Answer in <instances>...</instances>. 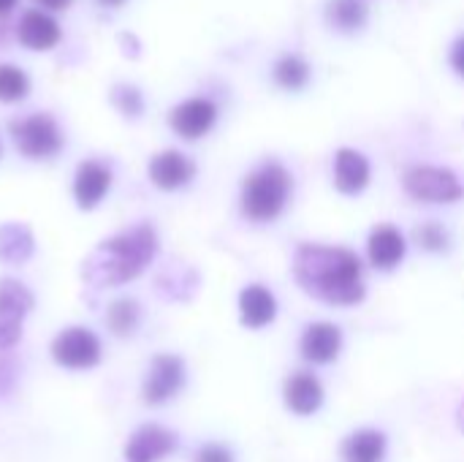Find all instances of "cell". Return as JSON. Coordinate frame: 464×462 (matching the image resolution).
Instances as JSON below:
<instances>
[{
  "mask_svg": "<svg viewBox=\"0 0 464 462\" xmlns=\"http://www.w3.org/2000/svg\"><path fill=\"white\" fill-rule=\"evenodd\" d=\"M215 120H218V106L207 98H190L169 114L171 128L182 139H201L204 133H209Z\"/></svg>",
  "mask_w": 464,
  "mask_h": 462,
  "instance_id": "obj_10",
  "label": "cell"
},
{
  "mask_svg": "<svg viewBox=\"0 0 464 462\" xmlns=\"http://www.w3.org/2000/svg\"><path fill=\"white\" fill-rule=\"evenodd\" d=\"M16 38L27 46V49H52L60 44L63 33H60V25L49 16V14H41L35 8L24 11L19 16V25H16Z\"/></svg>",
  "mask_w": 464,
  "mask_h": 462,
  "instance_id": "obj_14",
  "label": "cell"
},
{
  "mask_svg": "<svg viewBox=\"0 0 464 462\" xmlns=\"http://www.w3.org/2000/svg\"><path fill=\"white\" fill-rule=\"evenodd\" d=\"M324 403V387L313 373H296L285 381V406L299 414L310 417L321 408Z\"/></svg>",
  "mask_w": 464,
  "mask_h": 462,
  "instance_id": "obj_16",
  "label": "cell"
},
{
  "mask_svg": "<svg viewBox=\"0 0 464 462\" xmlns=\"http://www.w3.org/2000/svg\"><path fill=\"white\" fill-rule=\"evenodd\" d=\"M294 278L307 294L329 305L351 308L364 300L362 261L348 248L302 245L294 256Z\"/></svg>",
  "mask_w": 464,
  "mask_h": 462,
  "instance_id": "obj_1",
  "label": "cell"
},
{
  "mask_svg": "<svg viewBox=\"0 0 464 462\" xmlns=\"http://www.w3.org/2000/svg\"><path fill=\"white\" fill-rule=\"evenodd\" d=\"M111 188V169L101 161H82L73 177V196L82 210H92Z\"/></svg>",
  "mask_w": 464,
  "mask_h": 462,
  "instance_id": "obj_11",
  "label": "cell"
},
{
  "mask_svg": "<svg viewBox=\"0 0 464 462\" xmlns=\"http://www.w3.org/2000/svg\"><path fill=\"white\" fill-rule=\"evenodd\" d=\"M35 3L44 5V8H49V11H63V8L71 5V0H35Z\"/></svg>",
  "mask_w": 464,
  "mask_h": 462,
  "instance_id": "obj_30",
  "label": "cell"
},
{
  "mask_svg": "<svg viewBox=\"0 0 464 462\" xmlns=\"http://www.w3.org/2000/svg\"><path fill=\"white\" fill-rule=\"evenodd\" d=\"M33 310V294L24 283L3 278L0 280V351H8L22 338V324Z\"/></svg>",
  "mask_w": 464,
  "mask_h": 462,
  "instance_id": "obj_6",
  "label": "cell"
},
{
  "mask_svg": "<svg viewBox=\"0 0 464 462\" xmlns=\"http://www.w3.org/2000/svg\"><path fill=\"white\" fill-rule=\"evenodd\" d=\"M405 191L416 202L427 204H451L464 196L462 182L454 172L440 166H413L405 174Z\"/></svg>",
  "mask_w": 464,
  "mask_h": 462,
  "instance_id": "obj_5",
  "label": "cell"
},
{
  "mask_svg": "<svg viewBox=\"0 0 464 462\" xmlns=\"http://www.w3.org/2000/svg\"><path fill=\"white\" fill-rule=\"evenodd\" d=\"M386 455V436L378 430H359L345 438L343 460L345 462H381Z\"/></svg>",
  "mask_w": 464,
  "mask_h": 462,
  "instance_id": "obj_19",
  "label": "cell"
},
{
  "mask_svg": "<svg viewBox=\"0 0 464 462\" xmlns=\"http://www.w3.org/2000/svg\"><path fill=\"white\" fill-rule=\"evenodd\" d=\"M33 256V234L22 223L0 226V261L3 264H24Z\"/></svg>",
  "mask_w": 464,
  "mask_h": 462,
  "instance_id": "obj_20",
  "label": "cell"
},
{
  "mask_svg": "<svg viewBox=\"0 0 464 462\" xmlns=\"http://www.w3.org/2000/svg\"><path fill=\"white\" fill-rule=\"evenodd\" d=\"M275 79H277L283 87H288V90H299V87L307 84L310 68H307V63H304L302 57L285 54V57L275 65Z\"/></svg>",
  "mask_w": 464,
  "mask_h": 462,
  "instance_id": "obj_22",
  "label": "cell"
},
{
  "mask_svg": "<svg viewBox=\"0 0 464 462\" xmlns=\"http://www.w3.org/2000/svg\"><path fill=\"white\" fill-rule=\"evenodd\" d=\"M101 5H106V8H117V5H122L125 0H98Z\"/></svg>",
  "mask_w": 464,
  "mask_h": 462,
  "instance_id": "obj_32",
  "label": "cell"
},
{
  "mask_svg": "<svg viewBox=\"0 0 464 462\" xmlns=\"http://www.w3.org/2000/svg\"><path fill=\"white\" fill-rule=\"evenodd\" d=\"M329 14H332V22L340 25L343 30H353L364 22V8L356 0H334L329 5Z\"/></svg>",
  "mask_w": 464,
  "mask_h": 462,
  "instance_id": "obj_24",
  "label": "cell"
},
{
  "mask_svg": "<svg viewBox=\"0 0 464 462\" xmlns=\"http://www.w3.org/2000/svg\"><path fill=\"white\" fill-rule=\"evenodd\" d=\"M196 462H234V457H231V452H228L226 447H220V444H207V447L198 449Z\"/></svg>",
  "mask_w": 464,
  "mask_h": 462,
  "instance_id": "obj_27",
  "label": "cell"
},
{
  "mask_svg": "<svg viewBox=\"0 0 464 462\" xmlns=\"http://www.w3.org/2000/svg\"><path fill=\"white\" fill-rule=\"evenodd\" d=\"M294 180L285 166L277 161L261 163L256 172L247 174L242 185V215L253 223L277 221L291 199Z\"/></svg>",
  "mask_w": 464,
  "mask_h": 462,
  "instance_id": "obj_3",
  "label": "cell"
},
{
  "mask_svg": "<svg viewBox=\"0 0 464 462\" xmlns=\"http://www.w3.org/2000/svg\"><path fill=\"white\" fill-rule=\"evenodd\" d=\"M451 63H454V68L459 71L464 76V38H459L457 44H454V52H451Z\"/></svg>",
  "mask_w": 464,
  "mask_h": 462,
  "instance_id": "obj_28",
  "label": "cell"
},
{
  "mask_svg": "<svg viewBox=\"0 0 464 462\" xmlns=\"http://www.w3.org/2000/svg\"><path fill=\"white\" fill-rule=\"evenodd\" d=\"M14 381V373H11V365L5 359H0V392H5Z\"/></svg>",
  "mask_w": 464,
  "mask_h": 462,
  "instance_id": "obj_29",
  "label": "cell"
},
{
  "mask_svg": "<svg viewBox=\"0 0 464 462\" xmlns=\"http://www.w3.org/2000/svg\"><path fill=\"white\" fill-rule=\"evenodd\" d=\"M111 101H114V106H117L125 117H139L141 109H144L141 93H139L133 84H117V87L111 90Z\"/></svg>",
  "mask_w": 464,
  "mask_h": 462,
  "instance_id": "obj_25",
  "label": "cell"
},
{
  "mask_svg": "<svg viewBox=\"0 0 464 462\" xmlns=\"http://www.w3.org/2000/svg\"><path fill=\"white\" fill-rule=\"evenodd\" d=\"M177 449V436L160 425H144L139 428L128 447H125V460L128 462H158Z\"/></svg>",
  "mask_w": 464,
  "mask_h": 462,
  "instance_id": "obj_9",
  "label": "cell"
},
{
  "mask_svg": "<svg viewBox=\"0 0 464 462\" xmlns=\"http://www.w3.org/2000/svg\"><path fill=\"white\" fill-rule=\"evenodd\" d=\"M459 428H462V430H464V406H462V408H459Z\"/></svg>",
  "mask_w": 464,
  "mask_h": 462,
  "instance_id": "obj_33",
  "label": "cell"
},
{
  "mask_svg": "<svg viewBox=\"0 0 464 462\" xmlns=\"http://www.w3.org/2000/svg\"><path fill=\"white\" fill-rule=\"evenodd\" d=\"M302 357L307 362H315V365H329L340 357V349H343V332L340 327L334 324H326V321H318V324H310L302 335Z\"/></svg>",
  "mask_w": 464,
  "mask_h": 462,
  "instance_id": "obj_13",
  "label": "cell"
},
{
  "mask_svg": "<svg viewBox=\"0 0 464 462\" xmlns=\"http://www.w3.org/2000/svg\"><path fill=\"white\" fill-rule=\"evenodd\" d=\"M139 319H141V310H139V302L136 300H114L106 310V327L111 329V335L117 338H128L136 332L139 327Z\"/></svg>",
  "mask_w": 464,
  "mask_h": 462,
  "instance_id": "obj_21",
  "label": "cell"
},
{
  "mask_svg": "<svg viewBox=\"0 0 464 462\" xmlns=\"http://www.w3.org/2000/svg\"><path fill=\"white\" fill-rule=\"evenodd\" d=\"M367 251L378 270H394L405 259V237L394 226H378L370 234Z\"/></svg>",
  "mask_w": 464,
  "mask_h": 462,
  "instance_id": "obj_18",
  "label": "cell"
},
{
  "mask_svg": "<svg viewBox=\"0 0 464 462\" xmlns=\"http://www.w3.org/2000/svg\"><path fill=\"white\" fill-rule=\"evenodd\" d=\"M30 93V79L16 65H0V101L14 103Z\"/></svg>",
  "mask_w": 464,
  "mask_h": 462,
  "instance_id": "obj_23",
  "label": "cell"
},
{
  "mask_svg": "<svg viewBox=\"0 0 464 462\" xmlns=\"http://www.w3.org/2000/svg\"><path fill=\"white\" fill-rule=\"evenodd\" d=\"M8 131H11L16 150L33 161L52 158L63 147V133L52 114H30L22 120H11Z\"/></svg>",
  "mask_w": 464,
  "mask_h": 462,
  "instance_id": "obj_4",
  "label": "cell"
},
{
  "mask_svg": "<svg viewBox=\"0 0 464 462\" xmlns=\"http://www.w3.org/2000/svg\"><path fill=\"white\" fill-rule=\"evenodd\" d=\"M416 242H419L424 251L438 253V251H446V248H449V231H446L440 223L430 221V223H421V226L416 229Z\"/></svg>",
  "mask_w": 464,
  "mask_h": 462,
  "instance_id": "obj_26",
  "label": "cell"
},
{
  "mask_svg": "<svg viewBox=\"0 0 464 462\" xmlns=\"http://www.w3.org/2000/svg\"><path fill=\"white\" fill-rule=\"evenodd\" d=\"M239 316L247 329H264L277 316V300L264 286H247L239 294Z\"/></svg>",
  "mask_w": 464,
  "mask_h": 462,
  "instance_id": "obj_15",
  "label": "cell"
},
{
  "mask_svg": "<svg viewBox=\"0 0 464 462\" xmlns=\"http://www.w3.org/2000/svg\"><path fill=\"white\" fill-rule=\"evenodd\" d=\"M52 359L65 370H90L101 362V340L84 327H68L54 338Z\"/></svg>",
  "mask_w": 464,
  "mask_h": 462,
  "instance_id": "obj_7",
  "label": "cell"
},
{
  "mask_svg": "<svg viewBox=\"0 0 464 462\" xmlns=\"http://www.w3.org/2000/svg\"><path fill=\"white\" fill-rule=\"evenodd\" d=\"M158 253V234L150 223H139L125 229L109 240H103L84 261L82 275L87 283L98 289L122 286L139 278Z\"/></svg>",
  "mask_w": 464,
  "mask_h": 462,
  "instance_id": "obj_2",
  "label": "cell"
},
{
  "mask_svg": "<svg viewBox=\"0 0 464 462\" xmlns=\"http://www.w3.org/2000/svg\"><path fill=\"white\" fill-rule=\"evenodd\" d=\"M16 8V0H0V16H8Z\"/></svg>",
  "mask_w": 464,
  "mask_h": 462,
  "instance_id": "obj_31",
  "label": "cell"
},
{
  "mask_svg": "<svg viewBox=\"0 0 464 462\" xmlns=\"http://www.w3.org/2000/svg\"><path fill=\"white\" fill-rule=\"evenodd\" d=\"M185 384V365L179 357L171 354H160L152 359L147 378H144V403L147 406H163L166 400H171Z\"/></svg>",
  "mask_w": 464,
  "mask_h": 462,
  "instance_id": "obj_8",
  "label": "cell"
},
{
  "mask_svg": "<svg viewBox=\"0 0 464 462\" xmlns=\"http://www.w3.org/2000/svg\"><path fill=\"white\" fill-rule=\"evenodd\" d=\"M334 182L348 196L362 193L370 182V161L356 150H340L334 158Z\"/></svg>",
  "mask_w": 464,
  "mask_h": 462,
  "instance_id": "obj_17",
  "label": "cell"
},
{
  "mask_svg": "<svg viewBox=\"0 0 464 462\" xmlns=\"http://www.w3.org/2000/svg\"><path fill=\"white\" fill-rule=\"evenodd\" d=\"M196 174V163L179 150H163L150 161V180L160 191H177L188 185Z\"/></svg>",
  "mask_w": 464,
  "mask_h": 462,
  "instance_id": "obj_12",
  "label": "cell"
}]
</instances>
